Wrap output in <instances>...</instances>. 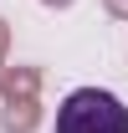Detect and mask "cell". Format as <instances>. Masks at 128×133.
Segmentation results:
<instances>
[{"mask_svg":"<svg viewBox=\"0 0 128 133\" xmlns=\"http://www.w3.org/2000/svg\"><path fill=\"white\" fill-rule=\"evenodd\" d=\"M36 92H41V66H0V102L5 97H36Z\"/></svg>","mask_w":128,"mask_h":133,"instance_id":"3957f363","label":"cell"},{"mask_svg":"<svg viewBox=\"0 0 128 133\" xmlns=\"http://www.w3.org/2000/svg\"><path fill=\"white\" fill-rule=\"evenodd\" d=\"M56 133H128V108L108 87H77L56 108Z\"/></svg>","mask_w":128,"mask_h":133,"instance_id":"6da1fadb","label":"cell"},{"mask_svg":"<svg viewBox=\"0 0 128 133\" xmlns=\"http://www.w3.org/2000/svg\"><path fill=\"white\" fill-rule=\"evenodd\" d=\"M5 56H10V21L0 16V66H5Z\"/></svg>","mask_w":128,"mask_h":133,"instance_id":"277c9868","label":"cell"},{"mask_svg":"<svg viewBox=\"0 0 128 133\" xmlns=\"http://www.w3.org/2000/svg\"><path fill=\"white\" fill-rule=\"evenodd\" d=\"M103 10H108L113 21H128V0H103Z\"/></svg>","mask_w":128,"mask_h":133,"instance_id":"5b68a950","label":"cell"},{"mask_svg":"<svg viewBox=\"0 0 128 133\" xmlns=\"http://www.w3.org/2000/svg\"><path fill=\"white\" fill-rule=\"evenodd\" d=\"M41 5H46V10H72L77 0H41Z\"/></svg>","mask_w":128,"mask_h":133,"instance_id":"8992f818","label":"cell"},{"mask_svg":"<svg viewBox=\"0 0 128 133\" xmlns=\"http://www.w3.org/2000/svg\"><path fill=\"white\" fill-rule=\"evenodd\" d=\"M36 128H41V102L36 97H5L0 133H36Z\"/></svg>","mask_w":128,"mask_h":133,"instance_id":"7a4b0ae2","label":"cell"}]
</instances>
